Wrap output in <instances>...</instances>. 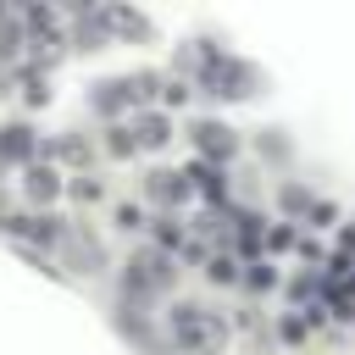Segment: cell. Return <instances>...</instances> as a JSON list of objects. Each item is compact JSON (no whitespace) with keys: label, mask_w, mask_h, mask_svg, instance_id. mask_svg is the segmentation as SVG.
Listing matches in <instances>:
<instances>
[{"label":"cell","mask_w":355,"mask_h":355,"mask_svg":"<svg viewBox=\"0 0 355 355\" xmlns=\"http://www.w3.org/2000/svg\"><path fill=\"white\" fill-rule=\"evenodd\" d=\"M39 144H33V128H22V122H6L0 128V161H28Z\"/></svg>","instance_id":"cell-6"},{"label":"cell","mask_w":355,"mask_h":355,"mask_svg":"<svg viewBox=\"0 0 355 355\" xmlns=\"http://www.w3.org/2000/svg\"><path fill=\"white\" fill-rule=\"evenodd\" d=\"M105 144H111V155H133V150H139L128 128H111V139H105Z\"/></svg>","instance_id":"cell-10"},{"label":"cell","mask_w":355,"mask_h":355,"mask_svg":"<svg viewBox=\"0 0 355 355\" xmlns=\"http://www.w3.org/2000/svg\"><path fill=\"white\" fill-rule=\"evenodd\" d=\"M72 194H78V200H94V194H100V183H94V178H78V183H72Z\"/></svg>","instance_id":"cell-14"},{"label":"cell","mask_w":355,"mask_h":355,"mask_svg":"<svg viewBox=\"0 0 355 355\" xmlns=\"http://www.w3.org/2000/svg\"><path fill=\"white\" fill-rule=\"evenodd\" d=\"M100 39H105V17H89V22L78 28V44H83V50H100Z\"/></svg>","instance_id":"cell-9"},{"label":"cell","mask_w":355,"mask_h":355,"mask_svg":"<svg viewBox=\"0 0 355 355\" xmlns=\"http://www.w3.org/2000/svg\"><path fill=\"white\" fill-rule=\"evenodd\" d=\"M166 139H172V122H166L161 111H144V116L133 122V144H139V150H161Z\"/></svg>","instance_id":"cell-5"},{"label":"cell","mask_w":355,"mask_h":355,"mask_svg":"<svg viewBox=\"0 0 355 355\" xmlns=\"http://www.w3.org/2000/svg\"><path fill=\"white\" fill-rule=\"evenodd\" d=\"M0 55H17V28H11V22L0 28Z\"/></svg>","instance_id":"cell-15"},{"label":"cell","mask_w":355,"mask_h":355,"mask_svg":"<svg viewBox=\"0 0 355 355\" xmlns=\"http://www.w3.org/2000/svg\"><path fill=\"white\" fill-rule=\"evenodd\" d=\"M172 333H178V344H189V349H216V344L227 338V327H222L216 316H205L200 305H178V311H172Z\"/></svg>","instance_id":"cell-2"},{"label":"cell","mask_w":355,"mask_h":355,"mask_svg":"<svg viewBox=\"0 0 355 355\" xmlns=\"http://www.w3.org/2000/svg\"><path fill=\"white\" fill-rule=\"evenodd\" d=\"M189 100V83H166V105H183Z\"/></svg>","instance_id":"cell-16"},{"label":"cell","mask_w":355,"mask_h":355,"mask_svg":"<svg viewBox=\"0 0 355 355\" xmlns=\"http://www.w3.org/2000/svg\"><path fill=\"white\" fill-rule=\"evenodd\" d=\"M305 205H311L305 189H283V211H305Z\"/></svg>","instance_id":"cell-13"},{"label":"cell","mask_w":355,"mask_h":355,"mask_svg":"<svg viewBox=\"0 0 355 355\" xmlns=\"http://www.w3.org/2000/svg\"><path fill=\"white\" fill-rule=\"evenodd\" d=\"M28 194H33V200H55V194H61V178H55L50 166H33V172H28Z\"/></svg>","instance_id":"cell-8"},{"label":"cell","mask_w":355,"mask_h":355,"mask_svg":"<svg viewBox=\"0 0 355 355\" xmlns=\"http://www.w3.org/2000/svg\"><path fill=\"white\" fill-rule=\"evenodd\" d=\"M50 100V83L44 78H28V105H44Z\"/></svg>","instance_id":"cell-12"},{"label":"cell","mask_w":355,"mask_h":355,"mask_svg":"<svg viewBox=\"0 0 355 355\" xmlns=\"http://www.w3.org/2000/svg\"><path fill=\"white\" fill-rule=\"evenodd\" d=\"M200 89L216 94V100H244V94H255V67H244L239 55H216V50H205Z\"/></svg>","instance_id":"cell-1"},{"label":"cell","mask_w":355,"mask_h":355,"mask_svg":"<svg viewBox=\"0 0 355 355\" xmlns=\"http://www.w3.org/2000/svg\"><path fill=\"white\" fill-rule=\"evenodd\" d=\"M116 222H122V227H128V233H133V227H139V222H144V216H139V211H133V205H122V211H116Z\"/></svg>","instance_id":"cell-17"},{"label":"cell","mask_w":355,"mask_h":355,"mask_svg":"<svg viewBox=\"0 0 355 355\" xmlns=\"http://www.w3.org/2000/svg\"><path fill=\"white\" fill-rule=\"evenodd\" d=\"M89 105H94L100 116H116L122 105H133V94H128V78H105V83H94V89H89Z\"/></svg>","instance_id":"cell-3"},{"label":"cell","mask_w":355,"mask_h":355,"mask_svg":"<svg viewBox=\"0 0 355 355\" xmlns=\"http://www.w3.org/2000/svg\"><path fill=\"white\" fill-rule=\"evenodd\" d=\"M233 277H239V272H233V261H227V255H216V261H211V283H233Z\"/></svg>","instance_id":"cell-11"},{"label":"cell","mask_w":355,"mask_h":355,"mask_svg":"<svg viewBox=\"0 0 355 355\" xmlns=\"http://www.w3.org/2000/svg\"><path fill=\"white\" fill-rule=\"evenodd\" d=\"M150 194L166 200V205H178V200H189V178L183 172H150Z\"/></svg>","instance_id":"cell-7"},{"label":"cell","mask_w":355,"mask_h":355,"mask_svg":"<svg viewBox=\"0 0 355 355\" xmlns=\"http://www.w3.org/2000/svg\"><path fill=\"white\" fill-rule=\"evenodd\" d=\"M194 144L211 155V161H227L233 150H239V139H233V128H222V122H200L194 128Z\"/></svg>","instance_id":"cell-4"}]
</instances>
